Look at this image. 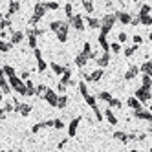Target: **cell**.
I'll use <instances>...</instances> for the list:
<instances>
[{"instance_id":"4","label":"cell","mask_w":152,"mask_h":152,"mask_svg":"<svg viewBox=\"0 0 152 152\" xmlns=\"http://www.w3.org/2000/svg\"><path fill=\"white\" fill-rule=\"evenodd\" d=\"M22 40V33H13V42H20Z\"/></svg>"},{"instance_id":"7","label":"cell","mask_w":152,"mask_h":152,"mask_svg":"<svg viewBox=\"0 0 152 152\" xmlns=\"http://www.w3.org/2000/svg\"><path fill=\"white\" fill-rule=\"evenodd\" d=\"M57 104H59V106H64V104H66V97H61Z\"/></svg>"},{"instance_id":"6","label":"cell","mask_w":152,"mask_h":152,"mask_svg":"<svg viewBox=\"0 0 152 152\" xmlns=\"http://www.w3.org/2000/svg\"><path fill=\"white\" fill-rule=\"evenodd\" d=\"M18 9V2H11V13Z\"/></svg>"},{"instance_id":"1","label":"cell","mask_w":152,"mask_h":152,"mask_svg":"<svg viewBox=\"0 0 152 152\" xmlns=\"http://www.w3.org/2000/svg\"><path fill=\"white\" fill-rule=\"evenodd\" d=\"M46 99L50 101V104H57V103H59V99H57V95L53 94L51 90H48V92H46Z\"/></svg>"},{"instance_id":"3","label":"cell","mask_w":152,"mask_h":152,"mask_svg":"<svg viewBox=\"0 0 152 152\" xmlns=\"http://www.w3.org/2000/svg\"><path fill=\"white\" fill-rule=\"evenodd\" d=\"M77 123H79V119H75V121L70 125V134H72V136L75 134V128H77Z\"/></svg>"},{"instance_id":"2","label":"cell","mask_w":152,"mask_h":152,"mask_svg":"<svg viewBox=\"0 0 152 152\" xmlns=\"http://www.w3.org/2000/svg\"><path fill=\"white\" fill-rule=\"evenodd\" d=\"M73 26L77 28V29H83V20H81V17H75L73 18Z\"/></svg>"},{"instance_id":"5","label":"cell","mask_w":152,"mask_h":152,"mask_svg":"<svg viewBox=\"0 0 152 152\" xmlns=\"http://www.w3.org/2000/svg\"><path fill=\"white\" fill-rule=\"evenodd\" d=\"M84 61H86V57H84V55H79V57H77V64H79V66H83Z\"/></svg>"},{"instance_id":"8","label":"cell","mask_w":152,"mask_h":152,"mask_svg":"<svg viewBox=\"0 0 152 152\" xmlns=\"http://www.w3.org/2000/svg\"><path fill=\"white\" fill-rule=\"evenodd\" d=\"M4 117V110H0V119H2Z\"/></svg>"}]
</instances>
